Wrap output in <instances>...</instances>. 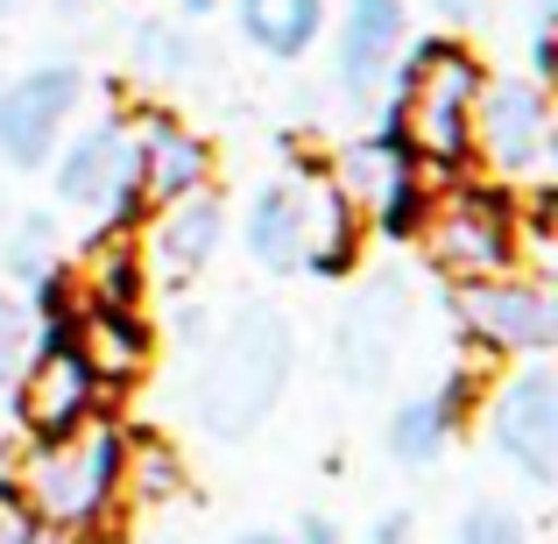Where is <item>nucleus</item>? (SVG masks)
<instances>
[{
    "mask_svg": "<svg viewBox=\"0 0 558 544\" xmlns=\"http://www.w3.org/2000/svg\"><path fill=\"white\" fill-rule=\"evenodd\" d=\"M78 298H85V304H99V312H135V298H142V262H135V247H128V241H107V233H99V247H93V276H85Z\"/></svg>",
    "mask_w": 558,
    "mask_h": 544,
    "instance_id": "412c9836",
    "label": "nucleus"
},
{
    "mask_svg": "<svg viewBox=\"0 0 558 544\" xmlns=\"http://www.w3.org/2000/svg\"><path fill=\"white\" fill-rule=\"evenodd\" d=\"M219 241H227V205H219V191H191V198L149 213V227H142V241H135V262H142V276L191 283V276L219 255Z\"/></svg>",
    "mask_w": 558,
    "mask_h": 544,
    "instance_id": "2eb2a0df",
    "label": "nucleus"
},
{
    "mask_svg": "<svg viewBox=\"0 0 558 544\" xmlns=\"http://www.w3.org/2000/svg\"><path fill=\"white\" fill-rule=\"evenodd\" d=\"M64 340L78 347V361H85V367H93L99 396L121 389V382H135L142 367H149V326H142L135 312H99V304H71Z\"/></svg>",
    "mask_w": 558,
    "mask_h": 544,
    "instance_id": "dca6fc26",
    "label": "nucleus"
},
{
    "mask_svg": "<svg viewBox=\"0 0 558 544\" xmlns=\"http://www.w3.org/2000/svg\"><path fill=\"white\" fill-rule=\"evenodd\" d=\"M474 149L495 178H531L551 156V99L537 78H481L474 99Z\"/></svg>",
    "mask_w": 558,
    "mask_h": 544,
    "instance_id": "f8f14e48",
    "label": "nucleus"
},
{
    "mask_svg": "<svg viewBox=\"0 0 558 544\" xmlns=\"http://www.w3.org/2000/svg\"><path fill=\"white\" fill-rule=\"evenodd\" d=\"M8 8H22V0H0V14H8Z\"/></svg>",
    "mask_w": 558,
    "mask_h": 544,
    "instance_id": "473e14b6",
    "label": "nucleus"
},
{
    "mask_svg": "<svg viewBox=\"0 0 558 544\" xmlns=\"http://www.w3.org/2000/svg\"><path fill=\"white\" fill-rule=\"evenodd\" d=\"M227 544H290V537H276V531H241V537H227Z\"/></svg>",
    "mask_w": 558,
    "mask_h": 544,
    "instance_id": "7c9ffc66",
    "label": "nucleus"
},
{
    "mask_svg": "<svg viewBox=\"0 0 558 544\" xmlns=\"http://www.w3.org/2000/svg\"><path fill=\"white\" fill-rule=\"evenodd\" d=\"M290 382V326L269 304H241L191 367V418L213 438H247Z\"/></svg>",
    "mask_w": 558,
    "mask_h": 544,
    "instance_id": "7ed1b4c3",
    "label": "nucleus"
},
{
    "mask_svg": "<svg viewBox=\"0 0 558 544\" xmlns=\"http://www.w3.org/2000/svg\"><path fill=\"white\" fill-rule=\"evenodd\" d=\"M460 544H531V523L502 503H474L460 517Z\"/></svg>",
    "mask_w": 558,
    "mask_h": 544,
    "instance_id": "393cba45",
    "label": "nucleus"
},
{
    "mask_svg": "<svg viewBox=\"0 0 558 544\" xmlns=\"http://www.w3.org/2000/svg\"><path fill=\"white\" fill-rule=\"evenodd\" d=\"M481 57L452 36H424L389 71V135L410 164L460 170L474 156V99H481Z\"/></svg>",
    "mask_w": 558,
    "mask_h": 544,
    "instance_id": "f03ea898",
    "label": "nucleus"
},
{
    "mask_svg": "<svg viewBox=\"0 0 558 544\" xmlns=\"http://www.w3.org/2000/svg\"><path fill=\"white\" fill-rule=\"evenodd\" d=\"M396 276H381V283H368L354 298V312H347V326H340V361H347V375L354 382H375L381 367H389V340H396Z\"/></svg>",
    "mask_w": 558,
    "mask_h": 544,
    "instance_id": "a211bd4d",
    "label": "nucleus"
},
{
    "mask_svg": "<svg viewBox=\"0 0 558 544\" xmlns=\"http://www.w3.org/2000/svg\"><path fill=\"white\" fill-rule=\"evenodd\" d=\"M78 99H85V71L64 64V57L22 71L14 85H0V156L14 170H43L57 156V142H64Z\"/></svg>",
    "mask_w": 558,
    "mask_h": 544,
    "instance_id": "9d476101",
    "label": "nucleus"
},
{
    "mask_svg": "<svg viewBox=\"0 0 558 544\" xmlns=\"http://www.w3.org/2000/svg\"><path fill=\"white\" fill-rule=\"evenodd\" d=\"M241 241H247V262H255V269L347 276L354 269V247H361V219L340 205V191L326 178H276V184L255 191Z\"/></svg>",
    "mask_w": 558,
    "mask_h": 544,
    "instance_id": "20e7f679",
    "label": "nucleus"
},
{
    "mask_svg": "<svg viewBox=\"0 0 558 544\" xmlns=\"http://www.w3.org/2000/svg\"><path fill=\"white\" fill-rule=\"evenodd\" d=\"M178 488H184V474H178V452H170V446H135V438H128L121 503H170Z\"/></svg>",
    "mask_w": 558,
    "mask_h": 544,
    "instance_id": "4be33fe9",
    "label": "nucleus"
},
{
    "mask_svg": "<svg viewBox=\"0 0 558 544\" xmlns=\"http://www.w3.org/2000/svg\"><path fill=\"white\" fill-rule=\"evenodd\" d=\"M332 191H340V205L354 219H375L381 233H417L424 219V191H417V164L403 156V142L389 135V128H375V135L347 142L340 156H332Z\"/></svg>",
    "mask_w": 558,
    "mask_h": 544,
    "instance_id": "0eeeda50",
    "label": "nucleus"
},
{
    "mask_svg": "<svg viewBox=\"0 0 558 544\" xmlns=\"http://www.w3.org/2000/svg\"><path fill=\"white\" fill-rule=\"evenodd\" d=\"M8 269H14V276H28V283L57 276V219H50V213H28L22 227H14V241H8Z\"/></svg>",
    "mask_w": 558,
    "mask_h": 544,
    "instance_id": "5701e85b",
    "label": "nucleus"
},
{
    "mask_svg": "<svg viewBox=\"0 0 558 544\" xmlns=\"http://www.w3.org/2000/svg\"><path fill=\"white\" fill-rule=\"evenodd\" d=\"M0 544H64V537L36 531V523H28V517H8V523H0Z\"/></svg>",
    "mask_w": 558,
    "mask_h": 544,
    "instance_id": "a878e982",
    "label": "nucleus"
},
{
    "mask_svg": "<svg viewBox=\"0 0 558 544\" xmlns=\"http://www.w3.org/2000/svg\"><path fill=\"white\" fill-rule=\"evenodd\" d=\"M135 71H142V78L178 85V78H198V71H205V50H198V36H191L184 22L156 14V22L135 28Z\"/></svg>",
    "mask_w": 558,
    "mask_h": 544,
    "instance_id": "aec40b11",
    "label": "nucleus"
},
{
    "mask_svg": "<svg viewBox=\"0 0 558 544\" xmlns=\"http://www.w3.org/2000/svg\"><path fill=\"white\" fill-rule=\"evenodd\" d=\"M403 537H410V517H403V509H389V517L375 523V544H403Z\"/></svg>",
    "mask_w": 558,
    "mask_h": 544,
    "instance_id": "cd10ccee",
    "label": "nucleus"
},
{
    "mask_svg": "<svg viewBox=\"0 0 558 544\" xmlns=\"http://www.w3.org/2000/svg\"><path fill=\"white\" fill-rule=\"evenodd\" d=\"M0 467H8V432H0Z\"/></svg>",
    "mask_w": 558,
    "mask_h": 544,
    "instance_id": "2f4dec72",
    "label": "nucleus"
},
{
    "mask_svg": "<svg viewBox=\"0 0 558 544\" xmlns=\"http://www.w3.org/2000/svg\"><path fill=\"white\" fill-rule=\"evenodd\" d=\"M128 432L113 418H93L64 438H36L28 460H14V509L50 537H78L121 509Z\"/></svg>",
    "mask_w": 558,
    "mask_h": 544,
    "instance_id": "f257e3e1",
    "label": "nucleus"
},
{
    "mask_svg": "<svg viewBox=\"0 0 558 544\" xmlns=\"http://www.w3.org/2000/svg\"><path fill=\"white\" fill-rule=\"evenodd\" d=\"M488 446L531 488H551L558 481V382H551L545 361H531L523 375H509L488 396Z\"/></svg>",
    "mask_w": 558,
    "mask_h": 544,
    "instance_id": "9b49d317",
    "label": "nucleus"
},
{
    "mask_svg": "<svg viewBox=\"0 0 558 544\" xmlns=\"http://www.w3.org/2000/svg\"><path fill=\"white\" fill-rule=\"evenodd\" d=\"M36 354V312L14 290H0V389H14V375Z\"/></svg>",
    "mask_w": 558,
    "mask_h": 544,
    "instance_id": "b1692460",
    "label": "nucleus"
},
{
    "mask_svg": "<svg viewBox=\"0 0 558 544\" xmlns=\"http://www.w3.org/2000/svg\"><path fill=\"white\" fill-rule=\"evenodd\" d=\"M298 544H340V531H332V517H304Z\"/></svg>",
    "mask_w": 558,
    "mask_h": 544,
    "instance_id": "c85d7f7f",
    "label": "nucleus"
},
{
    "mask_svg": "<svg viewBox=\"0 0 558 544\" xmlns=\"http://www.w3.org/2000/svg\"><path fill=\"white\" fill-rule=\"evenodd\" d=\"M452 424H460V418H452L438 396H410L403 410H389V460H403V467H432L438 452H446Z\"/></svg>",
    "mask_w": 558,
    "mask_h": 544,
    "instance_id": "6ab92c4d",
    "label": "nucleus"
},
{
    "mask_svg": "<svg viewBox=\"0 0 558 544\" xmlns=\"http://www.w3.org/2000/svg\"><path fill=\"white\" fill-rule=\"evenodd\" d=\"M50 184H57V198H64V205L93 213V219H99V233H107V227H128V219L142 213L135 135H128V113H107L99 128H85V135L71 142L64 156H57Z\"/></svg>",
    "mask_w": 558,
    "mask_h": 544,
    "instance_id": "423d86ee",
    "label": "nucleus"
},
{
    "mask_svg": "<svg viewBox=\"0 0 558 544\" xmlns=\"http://www.w3.org/2000/svg\"><path fill=\"white\" fill-rule=\"evenodd\" d=\"M417 241H424V255H432L452 283H481V276H509L517 269L523 227H517L509 191H446V198L424 205Z\"/></svg>",
    "mask_w": 558,
    "mask_h": 544,
    "instance_id": "39448f33",
    "label": "nucleus"
},
{
    "mask_svg": "<svg viewBox=\"0 0 558 544\" xmlns=\"http://www.w3.org/2000/svg\"><path fill=\"white\" fill-rule=\"evenodd\" d=\"M128 135H135V184L149 213L191 198V191H213V142L198 128H184L178 113H163V107L128 113Z\"/></svg>",
    "mask_w": 558,
    "mask_h": 544,
    "instance_id": "ddd939ff",
    "label": "nucleus"
},
{
    "mask_svg": "<svg viewBox=\"0 0 558 544\" xmlns=\"http://www.w3.org/2000/svg\"><path fill=\"white\" fill-rule=\"evenodd\" d=\"M438 14H446V22H481V8H488V0H432Z\"/></svg>",
    "mask_w": 558,
    "mask_h": 544,
    "instance_id": "bb28decb",
    "label": "nucleus"
},
{
    "mask_svg": "<svg viewBox=\"0 0 558 544\" xmlns=\"http://www.w3.org/2000/svg\"><path fill=\"white\" fill-rule=\"evenodd\" d=\"M170 8H178V14H170V22H205V14H213V0H170Z\"/></svg>",
    "mask_w": 558,
    "mask_h": 544,
    "instance_id": "c756f323",
    "label": "nucleus"
},
{
    "mask_svg": "<svg viewBox=\"0 0 558 544\" xmlns=\"http://www.w3.org/2000/svg\"><path fill=\"white\" fill-rule=\"evenodd\" d=\"M241 36L276 64H298L318 36H326V0H233Z\"/></svg>",
    "mask_w": 558,
    "mask_h": 544,
    "instance_id": "f3484780",
    "label": "nucleus"
},
{
    "mask_svg": "<svg viewBox=\"0 0 558 544\" xmlns=\"http://www.w3.org/2000/svg\"><path fill=\"white\" fill-rule=\"evenodd\" d=\"M452 312L474 333L481 347H502V354H551L558 340V298L545 276H481V283L452 290Z\"/></svg>",
    "mask_w": 558,
    "mask_h": 544,
    "instance_id": "6e6552de",
    "label": "nucleus"
},
{
    "mask_svg": "<svg viewBox=\"0 0 558 544\" xmlns=\"http://www.w3.org/2000/svg\"><path fill=\"white\" fill-rule=\"evenodd\" d=\"M403 43H410L403 0H347L340 36H332V78H340L347 107H375L396 57H403Z\"/></svg>",
    "mask_w": 558,
    "mask_h": 544,
    "instance_id": "4468645a",
    "label": "nucleus"
},
{
    "mask_svg": "<svg viewBox=\"0 0 558 544\" xmlns=\"http://www.w3.org/2000/svg\"><path fill=\"white\" fill-rule=\"evenodd\" d=\"M99 418V382L93 367L78 361V347L64 340V326H43L36 354L28 367L14 375V424H22L28 438H64L78 432V424Z\"/></svg>",
    "mask_w": 558,
    "mask_h": 544,
    "instance_id": "1a4fd4ad",
    "label": "nucleus"
}]
</instances>
